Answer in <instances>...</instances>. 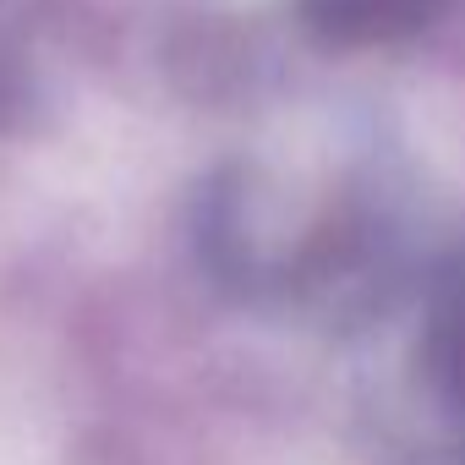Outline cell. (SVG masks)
Segmentation results:
<instances>
[{
    "mask_svg": "<svg viewBox=\"0 0 465 465\" xmlns=\"http://www.w3.org/2000/svg\"><path fill=\"white\" fill-rule=\"evenodd\" d=\"M416 389L449 443V460L465 465V258H449L427 280L421 334H416Z\"/></svg>",
    "mask_w": 465,
    "mask_h": 465,
    "instance_id": "cell-1",
    "label": "cell"
},
{
    "mask_svg": "<svg viewBox=\"0 0 465 465\" xmlns=\"http://www.w3.org/2000/svg\"><path fill=\"white\" fill-rule=\"evenodd\" d=\"M443 6L449 0H302V17L312 39L334 50H361L421 34L427 23L443 17Z\"/></svg>",
    "mask_w": 465,
    "mask_h": 465,
    "instance_id": "cell-2",
    "label": "cell"
},
{
    "mask_svg": "<svg viewBox=\"0 0 465 465\" xmlns=\"http://www.w3.org/2000/svg\"><path fill=\"white\" fill-rule=\"evenodd\" d=\"M23 104H28V88H23V72L0 61V132L23 121Z\"/></svg>",
    "mask_w": 465,
    "mask_h": 465,
    "instance_id": "cell-3",
    "label": "cell"
}]
</instances>
